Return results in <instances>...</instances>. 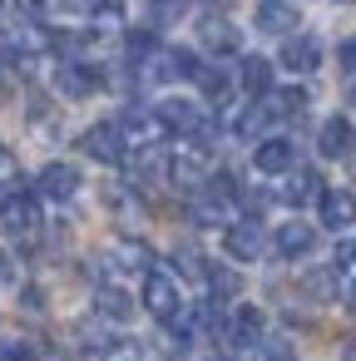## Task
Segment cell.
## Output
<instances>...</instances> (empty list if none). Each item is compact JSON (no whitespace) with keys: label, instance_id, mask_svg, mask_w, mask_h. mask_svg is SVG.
I'll return each instance as SVG.
<instances>
[{"label":"cell","instance_id":"cell-1","mask_svg":"<svg viewBox=\"0 0 356 361\" xmlns=\"http://www.w3.org/2000/svg\"><path fill=\"white\" fill-rule=\"evenodd\" d=\"M114 124H119V134H124V149H129V154L154 149V144L164 139L159 114H154V109H144V104H129V109H124V119H114Z\"/></svg>","mask_w":356,"mask_h":361},{"label":"cell","instance_id":"cell-2","mask_svg":"<svg viewBox=\"0 0 356 361\" xmlns=\"http://www.w3.org/2000/svg\"><path fill=\"white\" fill-rule=\"evenodd\" d=\"M55 85H60V94H70V99H90V94L104 90V70H99V65H85V60H65V65L55 70Z\"/></svg>","mask_w":356,"mask_h":361},{"label":"cell","instance_id":"cell-3","mask_svg":"<svg viewBox=\"0 0 356 361\" xmlns=\"http://www.w3.org/2000/svg\"><path fill=\"white\" fill-rule=\"evenodd\" d=\"M80 149H85L94 164H124V159H129V149H124V134H119V124H114V119H104V124L85 129Z\"/></svg>","mask_w":356,"mask_h":361},{"label":"cell","instance_id":"cell-4","mask_svg":"<svg viewBox=\"0 0 356 361\" xmlns=\"http://www.w3.org/2000/svg\"><path fill=\"white\" fill-rule=\"evenodd\" d=\"M144 307L159 317V322H173L178 317V282L168 272H144Z\"/></svg>","mask_w":356,"mask_h":361},{"label":"cell","instance_id":"cell-5","mask_svg":"<svg viewBox=\"0 0 356 361\" xmlns=\"http://www.w3.org/2000/svg\"><path fill=\"white\" fill-rule=\"evenodd\" d=\"M208 144H183L178 154H168V178L173 183H183V188H198L203 183V173H208Z\"/></svg>","mask_w":356,"mask_h":361},{"label":"cell","instance_id":"cell-6","mask_svg":"<svg viewBox=\"0 0 356 361\" xmlns=\"http://www.w3.org/2000/svg\"><path fill=\"white\" fill-rule=\"evenodd\" d=\"M317 213H321V228H331V233H346V228L356 223V193H351V188H321V198H317Z\"/></svg>","mask_w":356,"mask_h":361},{"label":"cell","instance_id":"cell-7","mask_svg":"<svg viewBox=\"0 0 356 361\" xmlns=\"http://www.w3.org/2000/svg\"><path fill=\"white\" fill-rule=\"evenodd\" d=\"M0 223H6L11 233H35L40 228V198L35 193H6V203H0Z\"/></svg>","mask_w":356,"mask_h":361},{"label":"cell","instance_id":"cell-8","mask_svg":"<svg viewBox=\"0 0 356 361\" xmlns=\"http://www.w3.org/2000/svg\"><path fill=\"white\" fill-rule=\"evenodd\" d=\"M223 247H228V257H238V262H257L262 247H267V238H262V228H257L252 218H243V223H233V228L223 233Z\"/></svg>","mask_w":356,"mask_h":361},{"label":"cell","instance_id":"cell-9","mask_svg":"<svg viewBox=\"0 0 356 361\" xmlns=\"http://www.w3.org/2000/svg\"><path fill=\"white\" fill-rule=\"evenodd\" d=\"M317 65H321V40H317V35H287V40H282V70L312 75Z\"/></svg>","mask_w":356,"mask_h":361},{"label":"cell","instance_id":"cell-10","mask_svg":"<svg viewBox=\"0 0 356 361\" xmlns=\"http://www.w3.org/2000/svg\"><path fill=\"white\" fill-rule=\"evenodd\" d=\"M35 188H40L45 198L65 203V198H75V193H80V169H75V164H45V169H40V178H35Z\"/></svg>","mask_w":356,"mask_h":361},{"label":"cell","instance_id":"cell-11","mask_svg":"<svg viewBox=\"0 0 356 361\" xmlns=\"http://www.w3.org/2000/svg\"><path fill=\"white\" fill-rule=\"evenodd\" d=\"M297 25H302V16H297L292 0H257V30H267V35H297Z\"/></svg>","mask_w":356,"mask_h":361},{"label":"cell","instance_id":"cell-12","mask_svg":"<svg viewBox=\"0 0 356 361\" xmlns=\"http://www.w3.org/2000/svg\"><path fill=\"white\" fill-rule=\"evenodd\" d=\"M149 65H154V70H149L154 80H198V60H193V50H178V45H173V50H159Z\"/></svg>","mask_w":356,"mask_h":361},{"label":"cell","instance_id":"cell-13","mask_svg":"<svg viewBox=\"0 0 356 361\" xmlns=\"http://www.w3.org/2000/svg\"><path fill=\"white\" fill-rule=\"evenodd\" d=\"M238 90H247L252 99H262V94H272V60H262V55H243V65H238Z\"/></svg>","mask_w":356,"mask_h":361},{"label":"cell","instance_id":"cell-14","mask_svg":"<svg viewBox=\"0 0 356 361\" xmlns=\"http://www.w3.org/2000/svg\"><path fill=\"white\" fill-rule=\"evenodd\" d=\"M317 198H321V173L317 169H292L287 183H282V203L302 208V203H317Z\"/></svg>","mask_w":356,"mask_h":361},{"label":"cell","instance_id":"cell-15","mask_svg":"<svg viewBox=\"0 0 356 361\" xmlns=\"http://www.w3.org/2000/svg\"><path fill=\"white\" fill-rule=\"evenodd\" d=\"M223 336H228L233 346H257V341H262V312H257V307H238V312L223 322Z\"/></svg>","mask_w":356,"mask_h":361},{"label":"cell","instance_id":"cell-16","mask_svg":"<svg viewBox=\"0 0 356 361\" xmlns=\"http://www.w3.org/2000/svg\"><path fill=\"white\" fill-rule=\"evenodd\" d=\"M351 139H356V134H351V119L336 114V119L321 124V134H317V154H321V159H346V154H351Z\"/></svg>","mask_w":356,"mask_h":361},{"label":"cell","instance_id":"cell-17","mask_svg":"<svg viewBox=\"0 0 356 361\" xmlns=\"http://www.w3.org/2000/svg\"><path fill=\"white\" fill-rule=\"evenodd\" d=\"M272 247H277L282 257H307V252L317 247V228H312V223H282L277 238H272Z\"/></svg>","mask_w":356,"mask_h":361},{"label":"cell","instance_id":"cell-18","mask_svg":"<svg viewBox=\"0 0 356 361\" xmlns=\"http://www.w3.org/2000/svg\"><path fill=\"white\" fill-rule=\"evenodd\" d=\"M252 164H257V173H292L297 154H292V144H287V139H262V144H257V154H252Z\"/></svg>","mask_w":356,"mask_h":361},{"label":"cell","instance_id":"cell-19","mask_svg":"<svg viewBox=\"0 0 356 361\" xmlns=\"http://www.w3.org/2000/svg\"><path fill=\"white\" fill-rule=\"evenodd\" d=\"M129 169H134V178L144 183V188H154V183H164L168 178V154L154 144V149H139V154H129Z\"/></svg>","mask_w":356,"mask_h":361},{"label":"cell","instance_id":"cell-20","mask_svg":"<svg viewBox=\"0 0 356 361\" xmlns=\"http://www.w3.org/2000/svg\"><path fill=\"white\" fill-rule=\"evenodd\" d=\"M94 312H99L104 322H129V317H134V297H129L124 287L104 282V287L94 292Z\"/></svg>","mask_w":356,"mask_h":361},{"label":"cell","instance_id":"cell-21","mask_svg":"<svg viewBox=\"0 0 356 361\" xmlns=\"http://www.w3.org/2000/svg\"><path fill=\"white\" fill-rule=\"evenodd\" d=\"M198 35H203V45H208L213 55H238V50H243L238 30H233L228 20H218V16H213V20H203V25H198Z\"/></svg>","mask_w":356,"mask_h":361},{"label":"cell","instance_id":"cell-22","mask_svg":"<svg viewBox=\"0 0 356 361\" xmlns=\"http://www.w3.org/2000/svg\"><path fill=\"white\" fill-rule=\"evenodd\" d=\"M198 90H203V104H228L233 99V90H238V80L228 75V70H198Z\"/></svg>","mask_w":356,"mask_h":361},{"label":"cell","instance_id":"cell-23","mask_svg":"<svg viewBox=\"0 0 356 361\" xmlns=\"http://www.w3.org/2000/svg\"><path fill=\"white\" fill-rule=\"evenodd\" d=\"M267 119H272V104H247V109L233 119V134H238V139H257V134L267 129Z\"/></svg>","mask_w":356,"mask_h":361},{"label":"cell","instance_id":"cell-24","mask_svg":"<svg viewBox=\"0 0 356 361\" xmlns=\"http://www.w3.org/2000/svg\"><path fill=\"white\" fill-rule=\"evenodd\" d=\"M154 55H159L154 30H129V35H124V65H134V60H154Z\"/></svg>","mask_w":356,"mask_h":361},{"label":"cell","instance_id":"cell-25","mask_svg":"<svg viewBox=\"0 0 356 361\" xmlns=\"http://www.w3.org/2000/svg\"><path fill=\"white\" fill-rule=\"evenodd\" d=\"M149 6V25H178L188 16V0H144Z\"/></svg>","mask_w":356,"mask_h":361},{"label":"cell","instance_id":"cell-26","mask_svg":"<svg viewBox=\"0 0 356 361\" xmlns=\"http://www.w3.org/2000/svg\"><path fill=\"white\" fill-rule=\"evenodd\" d=\"M272 114H287V119H302L307 114V90H282L272 99Z\"/></svg>","mask_w":356,"mask_h":361},{"label":"cell","instance_id":"cell-27","mask_svg":"<svg viewBox=\"0 0 356 361\" xmlns=\"http://www.w3.org/2000/svg\"><path fill=\"white\" fill-rule=\"evenodd\" d=\"M173 267H178L188 282H208V257H198V252H188V247L173 252Z\"/></svg>","mask_w":356,"mask_h":361},{"label":"cell","instance_id":"cell-28","mask_svg":"<svg viewBox=\"0 0 356 361\" xmlns=\"http://www.w3.org/2000/svg\"><path fill=\"white\" fill-rule=\"evenodd\" d=\"M208 292H213L218 302H228V297L238 292V277H233L228 267H218V262H208Z\"/></svg>","mask_w":356,"mask_h":361},{"label":"cell","instance_id":"cell-29","mask_svg":"<svg viewBox=\"0 0 356 361\" xmlns=\"http://www.w3.org/2000/svg\"><path fill=\"white\" fill-rule=\"evenodd\" d=\"M0 361H40V351L30 341H6L0 346Z\"/></svg>","mask_w":356,"mask_h":361},{"label":"cell","instance_id":"cell-30","mask_svg":"<svg viewBox=\"0 0 356 361\" xmlns=\"http://www.w3.org/2000/svg\"><path fill=\"white\" fill-rule=\"evenodd\" d=\"M331 262H336V272H356V238H341Z\"/></svg>","mask_w":356,"mask_h":361},{"label":"cell","instance_id":"cell-31","mask_svg":"<svg viewBox=\"0 0 356 361\" xmlns=\"http://www.w3.org/2000/svg\"><path fill=\"white\" fill-rule=\"evenodd\" d=\"M99 361H144V346L139 341H124V346H104Z\"/></svg>","mask_w":356,"mask_h":361},{"label":"cell","instance_id":"cell-32","mask_svg":"<svg viewBox=\"0 0 356 361\" xmlns=\"http://www.w3.org/2000/svg\"><path fill=\"white\" fill-rule=\"evenodd\" d=\"M16 183H20V164L0 149V188H16Z\"/></svg>","mask_w":356,"mask_h":361},{"label":"cell","instance_id":"cell-33","mask_svg":"<svg viewBox=\"0 0 356 361\" xmlns=\"http://www.w3.org/2000/svg\"><path fill=\"white\" fill-rule=\"evenodd\" d=\"M307 292H317V297H331V292H336L331 272H312V277H307Z\"/></svg>","mask_w":356,"mask_h":361},{"label":"cell","instance_id":"cell-34","mask_svg":"<svg viewBox=\"0 0 356 361\" xmlns=\"http://www.w3.org/2000/svg\"><path fill=\"white\" fill-rule=\"evenodd\" d=\"M336 60H341V70H346V75H356V35H351V40H341Z\"/></svg>","mask_w":356,"mask_h":361},{"label":"cell","instance_id":"cell-35","mask_svg":"<svg viewBox=\"0 0 356 361\" xmlns=\"http://www.w3.org/2000/svg\"><path fill=\"white\" fill-rule=\"evenodd\" d=\"M16 6H20L25 16H35V11H45V0H16Z\"/></svg>","mask_w":356,"mask_h":361},{"label":"cell","instance_id":"cell-36","mask_svg":"<svg viewBox=\"0 0 356 361\" xmlns=\"http://www.w3.org/2000/svg\"><path fill=\"white\" fill-rule=\"evenodd\" d=\"M70 6H75V11H99L104 0H70Z\"/></svg>","mask_w":356,"mask_h":361},{"label":"cell","instance_id":"cell-37","mask_svg":"<svg viewBox=\"0 0 356 361\" xmlns=\"http://www.w3.org/2000/svg\"><path fill=\"white\" fill-rule=\"evenodd\" d=\"M6 277H11V257H6V252H0V282H6Z\"/></svg>","mask_w":356,"mask_h":361},{"label":"cell","instance_id":"cell-38","mask_svg":"<svg viewBox=\"0 0 356 361\" xmlns=\"http://www.w3.org/2000/svg\"><path fill=\"white\" fill-rule=\"evenodd\" d=\"M346 307H351V312H356V287H351V292H346Z\"/></svg>","mask_w":356,"mask_h":361},{"label":"cell","instance_id":"cell-39","mask_svg":"<svg viewBox=\"0 0 356 361\" xmlns=\"http://www.w3.org/2000/svg\"><path fill=\"white\" fill-rule=\"evenodd\" d=\"M346 361H356V346H346Z\"/></svg>","mask_w":356,"mask_h":361},{"label":"cell","instance_id":"cell-40","mask_svg":"<svg viewBox=\"0 0 356 361\" xmlns=\"http://www.w3.org/2000/svg\"><path fill=\"white\" fill-rule=\"evenodd\" d=\"M341 6H356V0H341Z\"/></svg>","mask_w":356,"mask_h":361},{"label":"cell","instance_id":"cell-41","mask_svg":"<svg viewBox=\"0 0 356 361\" xmlns=\"http://www.w3.org/2000/svg\"><path fill=\"white\" fill-rule=\"evenodd\" d=\"M60 361H75V356H60Z\"/></svg>","mask_w":356,"mask_h":361}]
</instances>
